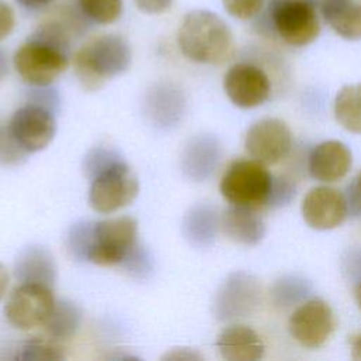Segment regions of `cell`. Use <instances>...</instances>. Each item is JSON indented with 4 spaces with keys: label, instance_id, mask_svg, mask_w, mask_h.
I'll list each match as a JSON object with an SVG mask.
<instances>
[{
    "label": "cell",
    "instance_id": "6da1fadb",
    "mask_svg": "<svg viewBox=\"0 0 361 361\" xmlns=\"http://www.w3.org/2000/svg\"><path fill=\"white\" fill-rule=\"evenodd\" d=\"M176 39L185 58L203 65H220L234 49L230 27L219 14L209 10L188 13L179 25Z\"/></svg>",
    "mask_w": 361,
    "mask_h": 361
},
{
    "label": "cell",
    "instance_id": "7a4b0ae2",
    "mask_svg": "<svg viewBox=\"0 0 361 361\" xmlns=\"http://www.w3.org/2000/svg\"><path fill=\"white\" fill-rule=\"evenodd\" d=\"M73 71L86 90H97L131 65V48L117 34H102L82 45L72 58Z\"/></svg>",
    "mask_w": 361,
    "mask_h": 361
},
{
    "label": "cell",
    "instance_id": "3957f363",
    "mask_svg": "<svg viewBox=\"0 0 361 361\" xmlns=\"http://www.w3.org/2000/svg\"><path fill=\"white\" fill-rule=\"evenodd\" d=\"M261 23L286 45L300 48L320 34L317 0H268Z\"/></svg>",
    "mask_w": 361,
    "mask_h": 361
},
{
    "label": "cell",
    "instance_id": "277c9868",
    "mask_svg": "<svg viewBox=\"0 0 361 361\" xmlns=\"http://www.w3.org/2000/svg\"><path fill=\"white\" fill-rule=\"evenodd\" d=\"M274 175L267 165L250 159L233 161L221 175L219 190L228 204L261 209L268 206Z\"/></svg>",
    "mask_w": 361,
    "mask_h": 361
},
{
    "label": "cell",
    "instance_id": "5b68a950",
    "mask_svg": "<svg viewBox=\"0 0 361 361\" xmlns=\"http://www.w3.org/2000/svg\"><path fill=\"white\" fill-rule=\"evenodd\" d=\"M137 237L138 224L131 216L93 221L85 261L100 267H121L130 252L138 245Z\"/></svg>",
    "mask_w": 361,
    "mask_h": 361
},
{
    "label": "cell",
    "instance_id": "8992f818",
    "mask_svg": "<svg viewBox=\"0 0 361 361\" xmlns=\"http://www.w3.org/2000/svg\"><path fill=\"white\" fill-rule=\"evenodd\" d=\"M69 54V49L32 32L16 51L13 65L28 85L49 86L66 71Z\"/></svg>",
    "mask_w": 361,
    "mask_h": 361
},
{
    "label": "cell",
    "instance_id": "52a82bcc",
    "mask_svg": "<svg viewBox=\"0 0 361 361\" xmlns=\"http://www.w3.org/2000/svg\"><path fill=\"white\" fill-rule=\"evenodd\" d=\"M90 179L89 206L102 214L128 206L140 192L137 175L121 158L96 172Z\"/></svg>",
    "mask_w": 361,
    "mask_h": 361
},
{
    "label": "cell",
    "instance_id": "ba28073f",
    "mask_svg": "<svg viewBox=\"0 0 361 361\" xmlns=\"http://www.w3.org/2000/svg\"><path fill=\"white\" fill-rule=\"evenodd\" d=\"M337 327L331 306L322 298L312 296L298 305L288 319L290 337L305 348L324 345Z\"/></svg>",
    "mask_w": 361,
    "mask_h": 361
},
{
    "label": "cell",
    "instance_id": "9c48e42d",
    "mask_svg": "<svg viewBox=\"0 0 361 361\" xmlns=\"http://www.w3.org/2000/svg\"><path fill=\"white\" fill-rule=\"evenodd\" d=\"M261 283L254 275L244 271L231 272L216 292L214 317L227 322L251 316L261 305Z\"/></svg>",
    "mask_w": 361,
    "mask_h": 361
},
{
    "label": "cell",
    "instance_id": "30bf717a",
    "mask_svg": "<svg viewBox=\"0 0 361 361\" xmlns=\"http://www.w3.org/2000/svg\"><path fill=\"white\" fill-rule=\"evenodd\" d=\"M55 302L51 286L34 282L18 283L4 305V316L16 329L31 330L44 326Z\"/></svg>",
    "mask_w": 361,
    "mask_h": 361
},
{
    "label": "cell",
    "instance_id": "8fae6325",
    "mask_svg": "<svg viewBox=\"0 0 361 361\" xmlns=\"http://www.w3.org/2000/svg\"><path fill=\"white\" fill-rule=\"evenodd\" d=\"M7 133L25 154L42 151L52 142L56 133L54 111L39 104L27 103L13 113Z\"/></svg>",
    "mask_w": 361,
    "mask_h": 361
},
{
    "label": "cell",
    "instance_id": "7c38bea8",
    "mask_svg": "<svg viewBox=\"0 0 361 361\" xmlns=\"http://www.w3.org/2000/svg\"><path fill=\"white\" fill-rule=\"evenodd\" d=\"M244 148L252 159L264 165H275L290 152L292 131L283 120L264 117L247 130Z\"/></svg>",
    "mask_w": 361,
    "mask_h": 361
},
{
    "label": "cell",
    "instance_id": "4fadbf2b",
    "mask_svg": "<svg viewBox=\"0 0 361 361\" xmlns=\"http://www.w3.org/2000/svg\"><path fill=\"white\" fill-rule=\"evenodd\" d=\"M223 89L234 106L254 109L269 99L272 85L262 68L248 62H238L224 73Z\"/></svg>",
    "mask_w": 361,
    "mask_h": 361
},
{
    "label": "cell",
    "instance_id": "5bb4252c",
    "mask_svg": "<svg viewBox=\"0 0 361 361\" xmlns=\"http://www.w3.org/2000/svg\"><path fill=\"white\" fill-rule=\"evenodd\" d=\"M300 212L305 223L319 231L341 226L348 216L344 193L329 185L312 188L303 196Z\"/></svg>",
    "mask_w": 361,
    "mask_h": 361
},
{
    "label": "cell",
    "instance_id": "9a60e30c",
    "mask_svg": "<svg viewBox=\"0 0 361 361\" xmlns=\"http://www.w3.org/2000/svg\"><path fill=\"white\" fill-rule=\"evenodd\" d=\"M353 165L350 148L338 140L322 141L309 154L307 171L314 180L334 183L347 176Z\"/></svg>",
    "mask_w": 361,
    "mask_h": 361
},
{
    "label": "cell",
    "instance_id": "2e32d148",
    "mask_svg": "<svg viewBox=\"0 0 361 361\" xmlns=\"http://www.w3.org/2000/svg\"><path fill=\"white\" fill-rule=\"evenodd\" d=\"M223 155L220 141L212 134H199L188 141L183 148L180 165L186 178L204 182L217 169Z\"/></svg>",
    "mask_w": 361,
    "mask_h": 361
},
{
    "label": "cell",
    "instance_id": "e0dca14e",
    "mask_svg": "<svg viewBox=\"0 0 361 361\" xmlns=\"http://www.w3.org/2000/svg\"><path fill=\"white\" fill-rule=\"evenodd\" d=\"M183 92L171 82L155 83L145 96L144 110L148 120L158 128L178 126L185 113Z\"/></svg>",
    "mask_w": 361,
    "mask_h": 361
},
{
    "label": "cell",
    "instance_id": "ac0fdd59",
    "mask_svg": "<svg viewBox=\"0 0 361 361\" xmlns=\"http://www.w3.org/2000/svg\"><path fill=\"white\" fill-rule=\"evenodd\" d=\"M217 350L227 361H257L265 354L261 336L247 324H230L217 336Z\"/></svg>",
    "mask_w": 361,
    "mask_h": 361
},
{
    "label": "cell",
    "instance_id": "d6986e66",
    "mask_svg": "<svg viewBox=\"0 0 361 361\" xmlns=\"http://www.w3.org/2000/svg\"><path fill=\"white\" fill-rule=\"evenodd\" d=\"M223 234L241 245H257L265 235V223L257 209L230 204L220 214Z\"/></svg>",
    "mask_w": 361,
    "mask_h": 361
},
{
    "label": "cell",
    "instance_id": "ffe728a7",
    "mask_svg": "<svg viewBox=\"0 0 361 361\" xmlns=\"http://www.w3.org/2000/svg\"><path fill=\"white\" fill-rule=\"evenodd\" d=\"M14 275L20 283L34 282L52 288L56 279L54 255L45 247L28 245L16 258Z\"/></svg>",
    "mask_w": 361,
    "mask_h": 361
},
{
    "label": "cell",
    "instance_id": "44dd1931",
    "mask_svg": "<svg viewBox=\"0 0 361 361\" xmlns=\"http://www.w3.org/2000/svg\"><path fill=\"white\" fill-rule=\"evenodd\" d=\"M324 23L347 41L361 39V0H320Z\"/></svg>",
    "mask_w": 361,
    "mask_h": 361
},
{
    "label": "cell",
    "instance_id": "7402d4cb",
    "mask_svg": "<svg viewBox=\"0 0 361 361\" xmlns=\"http://www.w3.org/2000/svg\"><path fill=\"white\" fill-rule=\"evenodd\" d=\"M220 228V214L216 207L209 203H197L192 206L182 223L185 238L196 248L210 247Z\"/></svg>",
    "mask_w": 361,
    "mask_h": 361
},
{
    "label": "cell",
    "instance_id": "603a6c76",
    "mask_svg": "<svg viewBox=\"0 0 361 361\" xmlns=\"http://www.w3.org/2000/svg\"><path fill=\"white\" fill-rule=\"evenodd\" d=\"M336 121L347 131L361 134V82L344 85L334 97Z\"/></svg>",
    "mask_w": 361,
    "mask_h": 361
},
{
    "label": "cell",
    "instance_id": "cb8c5ba5",
    "mask_svg": "<svg viewBox=\"0 0 361 361\" xmlns=\"http://www.w3.org/2000/svg\"><path fill=\"white\" fill-rule=\"evenodd\" d=\"M312 283L302 275L288 274L274 281L269 288V298L275 307L288 309L298 306L310 298Z\"/></svg>",
    "mask_w": 361,
    "mask_h": 361
},
{
    "label": "cell",
    "instance_id": "d4e9b609",
    "mask_svg": "<svg viewBox=\"0 0 361 361\" xmlns=\"http://www.w3.org/2000/svg\"><path fill=\"white\" fill-rule=\"evenodd\" d=\"M80 323V307L69 299H61L55 302V306L44 326L49 337L54 340H66L78 331Z\"/></svg>",
    "mask_w": 361,
    "mask_h": 361
},
{
    "label": "cell",
    "instance_id": "484cf974",
    "mask_svg": "<svg viewBox=\"0 0 361 361\" xmlns=\"http://www.w3.org/2000/svg\"><path fill=\"white\" fill-rule=\"evenodd\" d=\"M63 348L58 345L54 340L31 337L24 341L18 351L16 353V360H37V361H51V360H63Z\"/></svg>",
    "mask_w": 361,
    "mask_h": 361
},
{
    "label": "cell",
    "instance_id": "4316f807",
    "mask_svg": "<svg viewBox=\"0 0 361 361\" xmlns=\"http://www.w3.org/2000/svg\"><path fill=\"white\" fill-rule=\"evenodd\" d=\"M93 24H111L123 13V0H76Z\"/></svg>",
    "mask_w": 361,
    "mask_h": 361
},
{
    "label": "cell",
    "instance_id": "83f0119b",
    "mask_svg": "<svg viewBox=\"0 0 361 361\" xmlns=\"http://www.w3.org/2000/svg\"><path fill=\"white\" fill-rule=\"evenodd\" d=\"M267 0H221L224 10L237 20H252L261 14Z\"/></svg>",
    "mask_w": 361,
    "mask_h": 361
},
{
    "label": "cell",
    "instance_id": "f1b7e54d",
    "mask_svg": "<svg viewBox=\"0 0 361 361\" xmlns=\"http://www.w3.org/2000/svg\"><path fill=\"white\" fill-rule=\"evenodd\" d=\"M295 193H296V186L289 178L274 176L268 207L276 209V207L289 204L290 200L295 197Z\"/></svg>",
    "mask_w": 361,
    "mask_h": 361
},
{
    "label": "cell",
    "instance_id": "f546056e",
    "mask_svg": "<svg viewBox=\"0 0 361 361\" xmlns=\"http://www.w3.org/2000/svg\"><path fill=\"white\" fill-rule=\"evenodd\" d=\"M120 159L118 154L113 151L111 148H104V147H97L93 148L85 158V171L89 178H92L96 172L107 166L109 164Z\"/></svg>",
    "mask_w": 361,
    "mask_h": 361
},
{
    "label": "cell",
    "instance_id": "4dcf8cb0",
    "mask_svg": "<svg viewBox=\"0 0 361 361\" xmlns=\"http://www.w3.org/2000/svg\"><path fill=\"white\" fill-rule=\"evenodd\" d=\"M343 272L354 283L361 281V248L354 247L345 251L343 257Z\"/></svg>",
    "mask_w": 361,
    "mask_h": 361
},
{
    "label": "cell",
    "instance_id": "1f68e13d",
    "mask_svg": "<svg viewBox=\"0 0 361 361\" xmlns=\"http://www.w3.org/2000/svg\"><path fill=\"white\" fill-rule=\"evenodd\" d=\"M16 25V16L11 6L0 0V41L8 37Z\"/></svg>",
    "mask_w": 361,
    "mask_h": 361
},
{
    "label": "cell",
    "instance_id": "d6a6232c",
    "mask_svg": "<svg viewBox=\"0 0 361 361\" xmlns=\"http://www.w3.org/2000/svg\"><path fill=\"white\" fill-rule=\"evenodd\" d=\"M135 6L147 14H159L166 11L173 0H134Z\"/></svg>",
    "mask_w": 361,
    "mask_h": 361
},
{
    "label": "cell",
    "instance_id": "836d02e7",
    "mask_svg": "<svg viewBox=\"0 0 361 361\" xmlns=\"http://www.w3.org/2000/svg\"><path fill=\"white\" fill-rule=\"evenodd\" d=\"M54 0H16V3L18 6H21L25 10H30V11H37V10H41L47 6H49Z\"/></svg>",
    "mask_w": 361,
    "mask_h": 361
},
{
    "label": "cell",
    "instance_id": "e575fe53",
    "mask_svg": "<svg viewBox=\"0 0 361 361\" xmlns=\"http://www.w3.org/2000/svg\"><path fill=\"white\" fill-rule=\"evenodd\" d=\"M8 282H10V274L8 269L6 268L4 264L0 262V299L4 296L7 288H8Z\"/></svg>",
    "mask_w": 361,
    "mask_h": 361
},
{
    "label": "cell",
    "instance_id": "d590c367",
    "mask_svg": "<svg viewBox=\"0 0 361 361\" xmlns=\"http://www.w3.org/2000/svg\"><path fill=\"white\" fill-rule=\"evenodd\" d=\"M351 358L361 361V333L357 334L351 341Z\"/></svg>",
    "mask_w": 361,
    "mask_h": 361
},
{
    "label": "cell",
    "instance_id": "8d00e7d4",
    "mask_svg": "<svg viewBox=\"0 0 361 361\" xmlns=\"http://www.w3.org/2000/svg\"><path fill=\"white\" fill-rule=\"evenodd\" d=\"M8 75V61H7V54L0 48V82L6 79Z\"/></svg>",
    "mask_w": 361,
    "mask_h": 361
},
{
    "label": "cell",
    "instance_id": "74e56055",
    "mask_svg": "<svg viewBox=\"0 0 361 361\" xmlns=\"http://www.w3.org/2000/svg\"><path fill=\"white\" fill-rule=\"evenodd\" d=\"M350 183H351V186L354 188V190L357 192V195H358L360 199H361V171L358 172V175H357Z\"/></svg>",
    "mask_w": 361,
    "mask_h": 361
},
{
    "label": "cell",
    "instance_id": "f35d334b",
    "mask_svg": "<svg viewBox=\"0 0 361 361\" xmlns=\"http://www.w3.org/2000/svg\"><path fill=\"white\" fill-rule=\"evenodd\" d=\"M354 299H355V303H357L358 309L361 310V281L355 283V288H354Z\"/></svg>",
    "mask_w": 361,
    "mask_h": 361
},
{
    "label": "cell",
    "instance_id": "ab89813d",
    "mask_svg": "<svg viewBox=\"0 0 361 361\" xmlns=\"http://www.w3.org/2000/svg\"><path fill=\"white\" fill-rule=\"evenodd\" d=\"M1 140H3V135L0 134V149H1Z\"/></svg>",
    "mask_w": 361,
    "mask_h": 361
}]
</instances>
